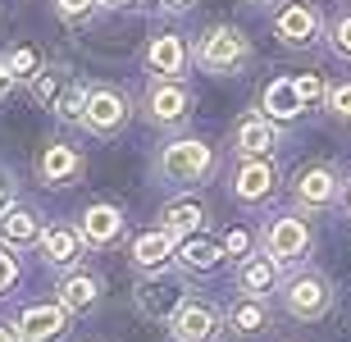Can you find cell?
Masks as SVG:
<instances>
[{
  "instance_id": "cell-1",
  "label": "cell",
  "mask_w": 351,
  "mask_h": 342,
  "mask_svg": "<svg viewBox=\"0 0 351 342\" xmlns=\"http://www.w3.org/2000/svg\"><path fill=\"white\" fill-rule=\"evenodd\" d=\"M160 169H165V178H173V183H192V178H201V173L210 169V146L206 142H173L165 156H160Z\"/></svg>"
},
{
  "instance_id": "cell-2",
  "label": "cell",
  "mask_w": 351,
  "mask_h": 342,
  "mask_svg": "<svg viewBox=\"0 0 351 342\" xmlns=\"http://www.w3.org/2000/svg\"><path fill=\"white\" fill-rule=\"evenodd\" d=\"M219 333V315L206 302H182L173 315V338L178 342H215Z\"/></svg>"
},
{
  "instance_id": "cell-3",
  "label": "cell",
  "mask_w": 351,
  "mask_h": 342,
  "mask_svg": "<svg viewBox=\"0 0 351 342\" xmlns=\"http://www.w3.org/2000/svg\"><path fill=\"white\" fill-rule=\"evenodd\" d=\"M247 55V41L237 37L233 27H210L201 37V64L206 69H233Z\"/></svg>"
},
{
  "instance_id": "cell-4",
  "label": "cell",
  "mask_w": 351,
  "mask_h": 342,
  "mask_svg": "<svg viewBox=\"0 0 351 342\" xmlns=\"http://www.w3.org/2000/svg\"><path fill=\"white\" fill-rule=\"evenodd\" d=\"M306 247H311V228L301 219H274L269 233H265V251L274 260H297Z\"/></svg>"
},
{
  "instance_id": "cell-5",
  "label": "cell",
  "mask_w": 351,
  "mask_h": 342,
  "mask_svg": "<svg viewBox=\"0 0 351 342\" xmlns=\"http://www.w3.org/2000/svg\"><path fill=\"white\" fill-rule=\"evenodd\" d=\"M287 310L301 319H315V315H324L328 310V288H324V278H315V274H301L287 283Z\"/></svg>"
},
{
  "instance_id": "cell-6",
  "label": "cell",
  "mask_w": 351,
  "mask_h": 342,
  "mask_svg": "<svg viewBox=\"0 0 351 342\" xmlns=\"http://www.w3.org/2000/svg\"><path fill=\"white\" fill-rule=\"evenodd\" d=\"M64 333V306H32L19 319V338L23 342H55Z\"/></svg>"
},
{
  "instance_id": "cell-7",
  "label": "cell",
  "mask_w": 351,
  "mask_h": 342,
  "mask_svg": "<svg viewBox=\"0 0 351 342\" xmlns=\"http://www.w3.org/2000/svg\"><path fill=\"white\" fill-rule=\"evenodd\" d=\"M315 27H319V14L306 10V5H287V10L278 14V37H283L287 46H306V41L315 37Z\"/></svg>"
},
{
  "instance_id": "cell-8",
  "label": "cell",
  "mask_w": 351,
  "mask_h": 342,
  "mask_svg": "<svg viewBox=\"0 0 351 342\" xmlns=\"http://www.w3.org/2000/svg\"><path fill=\"white\" fill-rule=\"evenodd\" d=\"M123 114H128L123 96H114V92H91V96H87V123H91L96 132L119 128V123H123Z\"/></svg>"
},
{
  "instance_id": "cell-9",
  "label": "cell",
  "mask_w": 351,
  "mask_h": 342,
  "mask_svg": "<svg viewBox=\"0 0 351 342\" xmlns=\"http://www.w3.org/2000/svg\"><path fill=\"white\" fill-rule=\"evenodd\" d=\"M233 187H237V197L242 201H261L265 192L274 187V169L265 164L261 156H251L242 169H237V178H233Z\"/></svg>"
},
{
  "instance_id": "cell-10",
  "label": "cell",
  "mask_w": 351,
  "mask_h": 342,
  "mask_svg": "<svg viewBox=\"0 0 351 342\" xmlns=\"http://www.w3.org/2000/svg\"><path fill=\"white\" fill-rule=\"evenodd\" d=\"M119 228H123V219H119L114 206H91V210L82 215V237H87V242H96V247L114 242Z\"/></svg>"
},
{
  "instance_id": "cell-11",
  "label": "cell",
  "mask_w": 351,
  "mask_h": 342,
  "mask_svg": "<svg viewBox=\"0 0 351 342\" xmlns=\"http://www.w3.org/2000/svg\"><path fill=\"white\" fill-rule=\"evenodd\" d=\"M297 197L306 201V206H328V201L338 197V183H333L328 169H306L297 178Z\"/></svg>"
},
{
  "instance_id": "cell-12",
  "label": "cell",
  "mask_w": 351,
  "mask_h": 342,
  "mask_svg": "<svg viewBox=\"0 0 351 342\" xmlns=\"http://www.w3.org/2000/svg\"><path fill=\"white\" fill-rule=\"evenodd\" d=\"M265 110H269L274 119H292V114H301L306 110V101H301V92H297V82H269L265 87Z\"/></svg>"
},
{
  "instance_id": "cell-13",
  "label": "cell",
  "mask_w": 351,
  "mask_h": 342,
  "mask_svg": "<svg viewBox=\"0 0 351 342\" xmlns=\"http://www.w3.org/2000/svg\"><path fill=\"white\" fill-rule=\"evenodd\" d=\"M169 251H173V233H169V228H160V233L137 237V247H132V260L142 265V269H156V265L169 260Z\"/></svg>"
},
{
  "instance_id": "cell-14",
  "label": "cell",
  "mask_w": 351,
  "mask_h": 342,
  "mask_svg": "<svg viewBox=\"0 0 351 342\" xmlns=\"http://www.w3.org/2000/svg\"><path fill=\"white\" fill-rule=\"evenodd\" d=\"M78 169H82L78 151H69V146H46V156H41V173H46V183H69Z\"/></svg>"
},
{
  "instance_id": "cell-15",
  "label": "cell",
  "mask_w": 351,
  "mask_h": 342,
  "mask_svg": "<svg viewBox=\"0 0 351 342\" xmlns=\"http://www.w3.org/2000/svg\"><path fill=\"white\" fill-rule=\"evenodd\" d=\"M269 146H274V128L265 119H242L237 123V151L242 156H265Z\"/></svg>"
},
{
  "instance_id": "cell-16",
  "label": "cell",
  "mask_w": 351,
  "mask_h": 342,
  "mask_svg": "<svg viewBox=\"0 0 351 342\" xmlns=\"http://www.w3.org/2000/svg\"><path fill=\"white\" fill-rule=\"evenodd\" d=\"M151 114L165 119V123L182 119V114H187V92H182V87H173V82L156 87V92H151Z\"/></svg>"
},
{
  "instance_id": "cell-17",
  "label": "cell",
  "mask_w": 351,
  "mask_h": 342,
  "mask_svg": "<svg viewBox=\"0 0 351 342\" xmlns=\"http://www.w3.org/2000/svg\"><path fill=\"white\" fill-rule=\"evenodd\" d=\"M146 60H151L156 73H182V41L178 37H156L151 51H146Z\"/></svg>"
},
{
  "instance_id": "cell-18",
  "label": "cell",
  "mask_w": 351,
  "mask_h": 342,
  "mask_svg": "<svg viewBox=\"0 0 351 342\" xmlns=\"http://www.w3.org/2000/svg\"><path fill=\"white\" fill-rule=\"evenodd\" d=\"M60 302H64V310H91V302H96V278L73 274L64 288H60Z\"/></svg>"
},
{
  "instance_id": "cell-19",
  "label": "cell",
  "mask_w": 351,
  "mask_h": 342,
  "mask_svg": "<svg viewBox=\"0 0 351 342\" xmlns=\"http://www.w3.org/2000/svg\"><path fill=\"white\" fill-rule=\"evenodd\" d=\"M274 274H278V260H274V256H256V260L242 265V288L265 292V288H274Z\"/></svg>"
},
{
  "instance_id": "cell-20",
  "label": "cell",
  "mask_w": 351,
  "mask_h": 342,
  "mask_svg": "<svg viewBox=\"0 0 351 342\" xmlns=\"http://www.w3.org/2000/svg\"><path fill=\"white\" fill-rule=\"evenodd\" d=\"M0 233H5V242H37V215H27V210H5V219H0Z\"/></svg>"
},
{
  "instance_id": "cell-21",
  "label": "cell",
  "mask_w": 351,
  "mask_h": 342,
  "mask_svg": "<svg viewBox=\"0 0 351 342\" xmlns=\"http://www.w3.org/2000/svg\"><path fill=\"white\" fill-rule=\"evenodd\" d=\"M73 256H78V233H69V228H51V233H46V260L69 265Z\"/></svg>"
},
{
  "instance_id": "cell-22",
  "label": "cell",
  "mask_w": 351,
  "mask_h": 342,
  "mask_svg": "<svg viewBox=\"0 0 351 342\" xmlns=\"http://www.w3.org/2000/svg\"><path fill=\"white\" fill-rule=\"evenodd\" d=\"M201 219H206V215H201V206H196V201H178V206H169V210H165V228H169V233H192Z\"/></svg>"
},
{
  "instance_id": "cell-23",
  "label": "cell",
  "mask_w": 351,
  "mask_h": 342,
  "mask_svg": "<svg viewBox=\"0 0 351 342\" xmlns=\"http://www.w3.org/2000/svg\"><path fill=\"white\" fill-rule=\"evenodd\" d=\"M228 319H233L237 333H261V329H265V306H261V302H237Z\"/></svg>"
},
{
  "instance_id": "cell-24",
  "label": "cell",
  "mask_w": 351,
  "mask_h": 342,
  "mask_svg": "<svg viewBox=\"0 0 351 342\" xmlns=\"http://www.w3.org/2000/svg\"><path fill=\"white\" fill-rule=\"evenodd\" d=\"M182 265L187 269H215L219 265V247L215 242H187L182 247Z\"/></svg>"
},
{
  "instance_id": "cell-25",
  "label": "cell",
  "mask_w": 351,
  "mask_h": 342,
  "mask_svg": "<svg viewBox=\"0 0 351 342\" xmlns=\"http://www.w3.org/2000/svg\"><path fill=\"white\" fill-rule=\"evenodd\" d=\"M55 110H60V119H69V123H73V119H87V92H82V87H69V92L55 101Z\"/></svg>"
},
{
  "instance_id": "cell-26",
  "label": "cell",
  "mask_w": 351,
  "mask_h": 342,
  "mask_svg": "<svg viewBox=\"0 0 351 342\" xmlns=\"http://www.w3.org/2000/svg\"><path fill=\"white\" fill-rule=\"evenodd\" d=\"M173 306V288L169 283H160V288H142V310L146 315H165Z\"/></svg>"
},
{
  "instance_id": "cell-27",
  "label": "cell",
  "mask_w": 351,
  "mask_h": 342,
  "mask_svg": "<svg viewBox=\"0 0 351 342\" xmlns=\"http://www.w3.org/2000/svg\"><path fill=\"white\" fill-rule=\"evenodd\" d=\"M10 69H14V78H27V73H37V51H14L10 55Z\"/></svg>"
},
{
  "instance_id": "cell-28",
  "label": "cell",
  "mask_w": 351,
  "mask_h": 342,
  "mask_svg": "<svg viewBox=\"0 0 351 342\" xmlns=\"http://www.w3.org/2000/svg\"><path fill=\"white\" fill-rule=\"evenodd\" d=\"M328 106H333V114L351 119V82H342V87H333V92H328Z\"/></svg>"
},
{
  "instance_id": "cell-29",
  "label": "cell",
  "mask_w": 351,
  "mask_h": 342,
  "mask_svg": "<svg viewBox=\"0 0 351 342\" xmlns=\"http://www.w3.org/2000/svg\"><path fill=\"white\" fill-rule=\"evenodd\" d=\"M297 92H301V101H306V106H315V101L324 96V82L315 78V73H306V78H297Z\"/></svg>"
},
{
  "instance_id": "cell-30",
  "label": "cell",
  "mask_w": 351,
  "mask_h": 342,
  "mask_svg": "<svg viewBox=\"0 0 351 342\" xmlns=\"http://www.w3.org/2000/svg\"><path fill=\"white\" fill-rule=\"evenodd\" d=\"M32 92H37V101H55V92H60V78H55V73H41Z\"/></svg>"
},
{
  "instance_id": "cell-31",
  "label": "cell",
  "mask_w": 351,
  "mask_h": 342,
  "mask_svg": "<svg viewBox=\"0 0 351 342\" xmlns=\"http://www.w3.org/2000/svg\"><path fill=\"white\" fill-rule=\"evenodd\" d=\"M333 46H338L342 55H351V19H342V23L333 27Z\"/></svg>"
},
{
  "instance_id": "cell-32",
  "label": "cell",
  "mask_w": 351,
  "mask_h": 342,
  "mask_svg": "<svg viewBox=\"0 0 351 342\" xmlns=\"http://www.w3.org/2000/svg\"><path fill=\"white\" fill-rule=\"evenodd\" d=\"M223 247L233 251V256H242V251H247V247H251V237H247V233H242V228H233V233H228V242H223Z\"/></svg>"
},
{
  "instance_id": "cell-33",
  "label": "cell",
  "mask_w": 351,
  "mask_h": 342,
  "mask_svg": "<svg viewBox=\"0 0 351 342\" xmlns=\"http://www.w3.org/2000/svg\"><path fill=\"white\" fill-rule=\"evenodd\" d=\"M10 197H14V183H10V173L0 169V215L10 210Z\"/></svg>"
},
{
  "instance_id": "cell-34",
  "label": "cell",
  "mask_w": 351,
  "mask_h": 342,
  "mask_svg": "<svg viewBox=\"0 0 351 342\" xmlns=\"http://www.w3.org/2000/svg\"><path fill=\"white\" fill-rule=\"evenodd\" d=\"M10 283H14V260L5 256V251H0V292L10 288Z\"/></svg>"
},
{
  "instance_id": "cell-35",
  "label": "cell",
  "mask_w": 351,
  "mask_h": 342,
  "mask_svg": "<svg viewBox=\"0 0 351 342\" xmlns=\"http://www.w3.org/2000/svg\"><path fill=\"white\" fill-rule=\"evenodd\" d=\"M60 10H64L69 19H78V14H87V10H91V0H60Z\"/></svg>"
},
{
  "instance_id": "cell-36",
  "label": "cell",
  "mask_w": 351,
  "mask_h": 342,
  "mask_svg": "<svg viewBox=\"0 0 351 342\" xmlns=\"http://www.w3.org/2000/svg\"><path fill=\"white\" fill-rule=\"evenodd\" d=\"M10 82H14V69L0 64V101H5V92H10Z\"/></svg>"
},
{
  "instance_id": "cell-37",
  "label": "cell",
  "mask_w": 351,
  "mask_h": 342,
  "mask_svg": "<svg viewBox=\"0 0 351 342\" xmlns=\"http://www.w3.org/2000/svg\"><path fill=\"white\" fill-rule=\"evenodd\" d=\"M0 342H23V338H19V329H10V324H0Z\"/></svg>"
},
{
  "instance_id": "cell-38",
  "label": "cell",
  "mask_w": 351,
  "mask_h": 342,
  "mask_svg": "<svg viewBox=\"0 0 351 342\" xmlns=\"http://www.w3.org/2000/svg\"><path fill=\"white\" fill-rule=\"evenodd\" d=\"M165 5H173V10H187V5H192V0H165Z\"/></svg>"
},
{
  "instance_id": "cell-39",
  "label": "cell",
  "mask_w": 351,
  "mask_h": 342,
  "mask_svg": "<svg viewBox=\"0 0 351 342\" xmlns=\"http://www.w3.org/2000/svg\"><path fill=\"white\" fill-rule=\"evenodd\" d=\"M101 5H128V0H101Z\"/></svg>"
}]
</instances>
